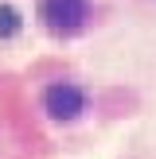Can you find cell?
Segmentation results:
<instances>
[{
    "label": "cell",
    "mask_w": 156,
    "mask_h": 159,
    "mask_svg": "<svg viewBox=\"0 0 156 159\" xmlns=\"http://www.w3.org/2000/svg\"><path fill=\"white\" fill-rule=\"evenodd\" d=\"M20 31V12L12 4H0V39H12Z\"/></svg>",
    "instance_id": "cell-3"
},
{
    "label": "cell",
    "mask_w": 156,
    "mask_h": 159,
    "mask_svg": "<svg viewBox=\"0 0 156 159\" xmlns=\"http://www.w3.org/2000/svg\"><path fill=\"white\" fill-rule=\"evenodd\" d=\"M86 16H90V4L86 0H43V20L55 35H74L82 31Z\"/></svg>",
    "instance_id": "cell-1"
},
{
    "label": "cell",
    "mask_w": 156,
    "mask_h": 159,
    "mask_svg": "<svg viewBox=\"0 0 156 159\" xmlns=\"http://www.w3.org/2000/svg\"><path fill=\"white\" fill-rule=\"evenodd\" d=\"M43 109L55 120H74L86 109V93L78 89V85H70V82H55V85H47V93H43Z\"/></svg>",
    "instance_id": "cell-2"
}]
</instances>
